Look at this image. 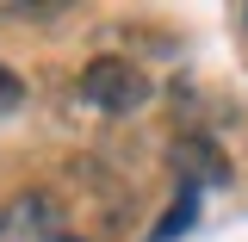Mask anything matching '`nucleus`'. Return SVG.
I'll return each instance as SVG.
<instances>
[{"instance_id":"obj_1","label":"nucleus","mask_w":248,"mask_h":242,"mask_svg":"<svg viewBox=\"0 0 248 242\" xmlns=\"http://www.w3.org/2000/svg\"><path fill=\"white\" fill-rule=\"evenodd\" d=\"M75 93H81L87 106H99V112H137V106L149 99V75H143L137 62H124V56H93L87 68H81Z\"/></svg>"},{"instance_id":"obj_3","label":"nucleus","mask_w":248,"mask_h":242,"mask_svg":"<svg viewBox=\"0 0 248 242\" xmlns=\"http://www.w3.org/2000/svg\"><path fill=\"white\" fill-rule=\"evenodd\" d=\"M174 161H180V168H192V174H205V180H230V161H223L211 143H180V149H174Z\"/></svg>"},{"instance_id":"obj_2","label":"nucleus","mask_w":248,"mask_h":242,"mask_svg":"<svg viewBox=\"0 0 248 242\" xmlns=\"http://www.w3.org/2000/svg\"><path fill=\"white\" fill-rule=\"evenodd\" d=\"M50 224H56V199H50V193H31V199H19V205H6L0 236H44Z\"/></svg>"},{"instance_id":"obj_4","label":"nucleus","mask_w":248,"mask_h":242,"mask_svg":"<svg viewBox=\"0 0 248 242\" xmlns=\"http://www.w3.org/2000/svg\"><path fill=\"white\" fill-rule=\"evenodd\" d=\"M19 106H25V75L0 62V118H6V112H19Z\"/></svg>"},{"instance_id":"obj_5","label":"nucleus","mask_w":248,"mask_h":242,"mask_svg":"<svg viewBox=\"0 0 248 242\" xmlns=\"http://www.w3.org/2000/svg\"><path fill=\"white\" fill-rule=\"evenodd\" d=\"M186 217H192V193H186L180 205H174V211H168V217H161V224H155V242H168V236H174V230H180V224H186Z\"/></svg>"}]
</instances>
